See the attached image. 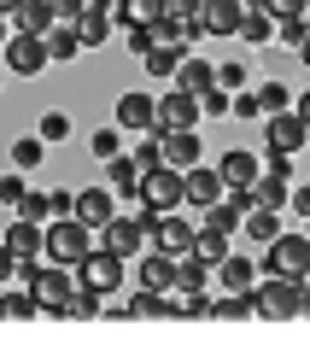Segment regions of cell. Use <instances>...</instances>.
Wrapping results in <instances>:
<instances>
[{
    "mask_svg": "<svg viewBox=\"0 0 310 351\" xmlns=\"http://www.w3.org/2000/svg\"><path fill=\"white\" fill-rule=\"evenodd\" d=\"M298 316H310V281L298 287Z\"/></svg>",
    "mask_w": 310,
    "mask_h": 351,
    "instance_id": "obj_49",
    "label": "cell"
},
{
    "mask_svg": "<svg viewBox=\"0 0 310 351\" xmlns=\"http://www.w3.org/2000/svg\"><path fill=\"white\" fill-rule=\"evenodd\" d=\"M223 193H228V188H223V176H217L211 164H193V170L182 176V205H199V211H211Z\"/></svg>",
    "mask_w": 310,
    "mask_h": 351,
    "instance_id": "obj_10",
    "label": "cell"
},
{
    "mask_svg": "<svg viewBox=\"0 0 310 351\" xmlns=\"http://www.w3.org/2000/svg\"><path fill=\"white\" fill-rule=\"evenodd\" d=\"M158 106V135H182V129H193L199 123V100H187V94H164V100H152Z\"/></svg>",
    "mask_w": 310,
    "mask_h": 351,
    "instance_id": "obj_15",
    "label": "cell"
},
{
    "mask_svg": "<svg viewBox=\"0 0 310 351\" xmlns=\"http://www.w3.org/2000/svg\"><path fill=\"white\" fill-rule=\"evenodd\" d=\"M12 217H24V223H36V228H47V223H53V217H47V193H36V188H29V193H24V205H18Z\"/></svg>",
    "mask_w": 310,
    "mask_h": 351,
    "instance_id": "obj_37",
    "label": "cell"
},
{
    "mask_svg": "<svg viewBox=\"0 0 310 351\" xmlns=\"http://www.w3.org/2000/svg\"><path fill=\"white\" fill-rule=\"evenodd\" d=\"M76 276H82V287H88V293H99V299H106V293L123 287V258H112V252H99V246H94V258H88Z\"/></svg>",
    "mask_w": 310,
    "mask_h": 351,
    "instance_id": "obj_9",
    "label": "cell"
},
{
    "mask_svg": "<svg viewBox=\"0 0 310 351\" xmlns=\"http://www.w3.org/2000/svg\"><path fill=\"white\" fill-rule=\"evenodd\" d=\"M193 258L205 263V269H217L223 258H235V252H228V234H217V228H193Z\"/></svg>",
    "mask_w": 310,
    "mask_h": 351,
    "instance_id": "obj_25",
    "label": "cell"
},
{
    "mask_svg": "<svg viewBox=\"0 0 310 351\" xmlns=\"http://www.w3.org/2000/svg\"><path fill=\"white\" fill-rule=\"evenodd\" d=\"M211 316L217 322H246V316H258V311H252V293H228V299L211 304Z\"/></svg>",
    "mask_w": 310,
    "mask_h": 351,
    "instance_id": "obj_30",
    "label": "cell"
},
{
    "mask_svg": "<svg viewBox=\"0 0 310 351\" xmlns=\"http://www.w3.org/2000/svg\"><path fill=\"white\" fill-rule=\"evenodd\" d=\"M152 252H170V258H193V223L187 217H158V228H152Z\"/></svg>",
    "mask_w": 310,
    "mask_h": 351,
    "instance_id": "obj_13",
    "label": "cell"
},
{
    "mask_svg": "<svg viewBox=\"0 0 310 351\" xmlns=\"http://www.w3.org/2000/svg\"><path fill=\"white\" fill-rule=\"evenodd\" d=\"M199 152H205V147H199V135H193V129H182V135H164V164H170V170H193V164H199Z\"/></svg>",
    "mask_w": 310,
    "mask_h": 351,
    "instance_id": "obj_23",
    "label": "cell"
},
{
    "mask_svg": "<svg viewBox=\"0 0 310 351\" xmlns=\"http://www.w3.org/2000/svg\"><path fill=\"white\" fill-rule=\"evenodd\" d=\"M217 176H223V188H252V182L263 176V164H258V152L228 147V152H223V164H217Z\"/></svg>",
    "mask_w": 310,
    "mask_h": 351,
    "instance_id": "obj_18",
    "label": "cell"
},
{
    "mask_svg": "<svg viewBox=\"0 0 310 351\" xmlns=\"http://www.w3.org/2000/svg\"><path fill=\"white\" fill-rule=\"evenodd\" d=\"M0 53H6V71H18V76H41L47 71V41L41 36H18L12 29V41H6Z\"/></svg>",
    "mask_w": 310,
    "mask_h": 351,
    "instance_id": "obj_8",
    "label": "cell"
},
{
    "mask_svg": "<svg viewBox=\"0 0 310 351\" xmlns=\"http://www.w3.org/2000/svg\"><path fill=\"white\" fill-rule=\"evenodd\" d=\"M76 53H82V41H76V29H53V36H47V59H76Z\"/></svg>",
    "mask_w": 310,
    "mask_h": 351,
    "instance_id": "obj_38",
    "label": "cell"
},
{
    "mask_svg": "<svg viewBox=\"0 0 310 351\" xmlns=\"http://www.w3.org/2000/svg\"><path fill=\"white\" fill-rule=\"evenodd\" d=\"M6 18H12V6H0V47L12 41V29H6Z\"/></svg>",
    "mask_w": 310,
    "mask_h": 351,
    "instance_id": "obj_48",
    "label": "cell"
},
{
    "mask_svg": "<svg viewBox=\"0 0 310 351\" xmlns=\"http://www.w3.org/2000/svg\"><path fill=\"white\" fill-rule=\"evenodd\" d=\"M228 112H235V117H263V112H258V100H252V94H235V106H228Z\"/></svg>",
    "mask_w": 310,
    "mask_h": 351,
    "instance_id": "obj_44",
    "label": "cell"
},
{
    "mask_svg": "<svg viewBox=\"0 0 310 351\" xmlns=\"http://www.w3.org/2000/svg\"><path fill=\"white\" fill-rule=\"evenodd\" d=\"M176 263H182V258H170V252H152V258H141V293H164V287H176Z\"/></svg>",
    "mask_w": 310,
    "mask_h": 351,
    "instance_id": "obj_22",
    "label": "cell"
},
{
    "mask_svg": "<svg viewBox=\"0 0 310 351\" xmlns=\"http://www.w3.org/2000/svg\"><path fill=\"white\" fill-rule=\"evenodd\" d=\"M24 193H29V188H24V176H18V170L0 176V205H6V211H18V205H24Z\"/></svg>",
    "mask_w": 310,
    "mask_h": 351,
    "instance_id": "obj_40",
    "label": "cell"
},
{
    "mask_svg": "<svg viewBox=\"0 0 310 351\" xmlns=\"http://www.w3.org/2000/svg\"><path fill=\"white\" fill-rule=\"evenodd\" d=\"M228 106H235V100H228L223 88H211V94H199V117H228Z\"/></svg>",
    "mask_w": 310,
    "mask_h": 351,
    "instance_id": "obj_41",
    "label": "cell"
},
{
    "mask_svg": "<svg viewBox=\"0 0 310 351\" xmlns=\"http://www.w3.org/2000/svg\"><path fill=\"white\" fill-rule=\"evenodd\" d=\"M298 53H305V64H310V41H305V47H298Z\"/></svg>",
    "mask_w": 310,
    "mask_h": 351,
    "instance_id": "obj_50",
    "label": "cell"
},
{
    "mask_svg": "<svg viewBox=\"0 0 310 351\" xmlns=\"http://www.w3.org/2000/svg\"><path fill=\"white\" fill-rule=\"evenodd\" d=\"M240 18H246V0H205L199 6V29L205 36H240Z\"/></svg>",
    "mask_w": 310,
    "mask_h": 351,
    "instance_id": "obj_14",
    "label": "cell"
},
{
    "mask_svg": "<svg viewBox=\"0 0 310 351\" xmlns=\"http://www.w3.org/2000/svg\"><path fill=\"white\" fill-rule=\"evenodd\" d=\"M71 217L88 228V234H94V228H106V223L117 217V199H112V188H82V193H76V211H71Z\"/></svg>",
    "mask_w": 310,
    "mask_h": 351,
    "instance_id": "obj_12",
    "label": "cell"
},
{
    "mask_svg": "<svg viewBox=\"0 0 310 351\" xmlns=\"http://www.w3.org/2000/svg\"><path fill=\"white\" fill-rule=\"evenodd\" d=\"M182 59H187L182 47H152V53H147V59H141V64H147L152 76H176V71H182Z\"/></svg>",
    "mask_w": 310,
    "mask_h": 351,
    "instance_id": "obj_33",
    "label": "cell"
},
{
    "mask_svg": "<svg viewBox=\"0 0 310 351\" xmlns=\"http://www.w3.org/2000/svg\"><path fill=\"white\" fill-rule=\"evenodd\" d=\"M287 193H293V164H287V170H263L258 182H252V199H258V211H281Z\"/></svg>",
    "mask_w": 310,
    "mask_h": 351,
    "instance_id": "obj_19",
    "label": "cell"
},
{
    "mask_svg": "<svg viewBox=\"0 0 310 351\" xmlns=\"http://www.w3.org/2000/svg\"><path fill=\"white\" fill-rule=\"evenodd\" d=\"M252 100H258V112H263V117H281V112H293V94H287V82H263L258 94H252Z\"/></svg>",
    "mask_w": 310,
    "mask_h": 351,
    "instance_id": "obj_28",
    "label": "cell"
},
{
    "mask_svg": "<svg viewBox=\"0 0 310 351\" xmlns=\"http://www.w3.org/2000/svg\"><path fill=\"white\" fill-rule=\"evenodd\" d=\"M71 211H76V193L53 188V193H47V217H53V223H64V217H71Z\"/></svg>",
    "mask_w": 310,
    "mask_h": 351,
    "instance_id": "obj_42",
    "label": "cell"
},
{
    "mask_svg": "<svg viewBox=\"0 0 310 351\" xmlns=\"http://www.w3.org/2000/svg\"><path fill=\"white\" fill-rule=\"evenodd\" d=\"M141 205H152L158 217H170V211H182V170H147L141 176Z\"/></svg>",
    "mask_w": 310,
    "mask_h": 351,
    "instance_id": "obj_5",
    "label": "cell"
},
{
    "mask_svg": "<svg viewBox=\"0 0 310 351\" xmlns=\"http://www.w3.org/2000/svg\"><path fill=\"white\" fill-rule=\"evenodd\" d=\"M263 281H293V287H305L310 281V240L305 234H275L263 246Z\"/></svg>",
    "mask_w": 310,
    "mask_h": 351,
    "instance_id": "obj_1",
    "label": "cell"
},
{
    "mask_svg": "<svg viewBox=\"0 0 310 351\" xmlns=\"http://www.w3.org/2000/svg\"><path fill=\"white\" fill-rule=\"evenodd\" d=\"M117 129H129V135H158V106L147 94H123L117 100Z\"/></svg>",
    "mask_w": 310,
    "mask_h": 351,
    "instance_id": "obj_17",
    "label": "cell"
},
{
    "mask_svg": "<svg viewBox=\"0 0 310 351\" xmlns=\"http://www.w3.org/2000/svg\"><path fill=\"white\" fill-rule=\"evenodd\" d=\"M106 188H112V199H141V164L129 152H117L106 164Z\"/></svg>",
    "mask_w": 310,
    "mask_h": 351,
    "instance_id": "obj_21",
    "label": "cell"
},
{
    "mask_svg": "<svg viewBox=\"0 0 310 351\" xmlns=\"http://www.w3.org/2000/svg\"><path fill=\"white\" fill-rule=\"evenodd\" d=\"M12 24H18V36H41V41H47L53 29H59L53 0H24V6H12Z\"/></svg>",
    "mask_w": 310,
    "mask_h": 351,
    "instance_id": "obj_20",
    "label": "cell"
},
{
    "mask_svg": "<svg viewBox=\"0 0 310 351\" xmlns=\"http://www.w3.org/2000/svg\"><path fill=\"white\" fill-rule=\"evenodd\" d=\"M0 316H12V322H29V316H41V304L29 299V293H0Z\"/></svg>",
    "mask_w": 310,
    "mask_h": 351,
    "instance_id": "obj_34",
    "label": "cell"
},
{
    "mask_svg": "<svg viewBox=\"0 0 310 351\" xmlns=\"http://www.w3.org/2000/svg\"><path fill=\"white\" fill-rule=\"evenodd\" d=\"M147 240H152V228L141 223L135 211H117L112 223L99 228V252H112V258H135V252L147 246Z\"/></svg>",
    "mask_w": 310,
    "mask_h": 351,
    "instance_id": "obj_4",
    "label": "cell"
},
{
    "mask_svg": "<svg viewBox=\"0 0 310 351\" xmlns=\"http://www.w3.org/2000/svg\"><path fill=\"white\" fill-rule=\"evenodd\" d=\"M287 205H293V211L310 223V188H293V193H287Z\"/></svg>",
    "mask_w": 310,
    "mask_h": 351,
    "instance_id": "obj_45",
    "label": "cell"
},
{
    "mask_svg": "<svg viewBox=\"0 0 310 351\" xmlns=\"http://www.w3.org/2000/svg\"><path fill=\"white\" fill-rule=\"evenodd\" d=\"M305 24H310V6H305Z\"/></svg>",
    "mask_w": 310,
    "mask_h": 351,
    "instance_id": "obj_51",
    "label": "cell"
},
{
    "mask_svg": "<svg viewBox=\"0 0 310 351\" xmlns=\"http://www.w3.org/2000/svg\"><path fill=\"white\" fill-rule=\"evenodd\" d=\"M47 263H59V269H82L88 258H94V234H88L76 217H64V223H47V252H41Z\"/></svg>",
    "mask_w": 310,
    "mask_h": 351,
    "instance_id": "obj_2",
    "label": "cell"
},
{
    "mask_svg": "<svg viewBox=\"0 0 310 351\" xmlns=\"http://www.w3.org/2000/svg\"><path fill=\"white\" fill-rule=\"evenodd\" d=\"M293 117H298V123L310 129V88H305V94H298V100H293Z\"/></svg>",
    "mask_w": 310,
    "mask_h": 351,
    "instance_id": "obj_46",
    "label": "cell"
},
{
    "mask_svg": "<svg viewBox=\"0 0 310 351\" xmlns=\"http://www.w3.org/2000/svg\"><path fill=\"white\" fill-rule=\"evenodd\" d=\"M240 228H246L258 246H270V240L281 234V211H246V223H240Z\"/></svg>",
    "mask_w": 310,
    "mask_h": 351,
    "instance_id": "obj_29",
    "label": "cell"
},
{
    "mask_svg": "<svg viewBox=\"0 0 310 351\" xmlns=\"http://www.w3.org/2000/svg\"><path fill=\"white\" fill-rule=\"evenodd\" d=\"M12 276H18V258H12L6 246H0V281H12Z\"/></svg>",
    "mask_w": 310,
    "mask_h": 351,
    "instance_id": "obj_47",
    "label": "cell"
},
{
    "mask_svg": "<svg viewBox=\"0 0 310 351\" xmlns=\"http://www.w3.org/2000/svg\"><path fill=\"white\" fill-rule=\"evenodd\" d=\"M0 246L12 252L18 263H41V252H47V228H36V223H24V217H12V223H6V234H0Z\"/></svg>",
    "mask_w": 310,
    "mask_h": 351,
    "instance_id": "obj_7",
    "label": "cell"
},
{
    "mask_svg": "<svg viewBox=\"0 0 310 351\" xmlns=\"http://www.w3.org/2000/svg\"><path fill=\"white\" fill-rule=\"evenodd\" d=\"M36 164H47V147H41L36 135H24V141H12V170L24 176V170H36Z\"/></svg>",
    "mask_w": 310,
    "mask_h": 351,
    "instance_id": "obj_32",
    "label": "cell"
},
{
    "mask_svg": "<svg viewBox=\"0 0 310 351\" xmlns=\"http://www.w3.org/2000/svg\"><path fill=\"white\" fill-rule=\"evenodd\" d=\"M305 240H310V223H305Z\"/></svg>",
    "mask_w": 310,
    "mask_h": 351,
    "instance_id": "obj_52",
    "label": "cell"
},
{
    "mask_svg": "<svg viewBox=\"0 0 310 351\" xmlns=\"http://www.w3.org/2000/svg\"><path fill=\"white\" fill-rule=\"evenodd\" d=\"M117 135H123V129H94V141H88V147H94V158H106V164H112L117 158V147H123V141H117Z\"/></svg>",
    "mask_w": 310,
    "mask_h": 351,
    "instance_id": "obj_39",
    "label": "cell"
},
{
    "mask_svg": "<svg viewBox=\"0 0 310 351\" xmlns=\"http://www.w3.org/2000/svg\"><path fill=\"white\" fill-rule=\"evenodd\" d=\"M129 158L141 164V176H147V170H164V135H147L135 152H129Z\"/></svg>",
    "mask_w": 310,
    "mask_h": 351,
    "instance_id": "obj_35",
    "label": "cell"
},
{
    "mask_svg": "<svg viewBox=\"0 0 310 351\" xmlns=\"http://www.w3.org/2000/svg\"><path fill=\"white\" fill-rule=\"evenodd\" d=\"M152 47H158V36H152V29H129V53H135V59H147Z\"/></svg>",
    "mask_w": 310,
    "mask_h": 351,
    "instance_id": "obj_43",
    "label": "cell"
},
{
    "mask_svg": "<svg viewBox=\"0 0 310 351\" xmlns=\"http://www.w3.org/2000/svg\"><path fill=\"white\" fill-rule=\"evenodd\" d=\"M18 269H29V299H36L47 316L76 293L71 287V269H59V263H18Z\"/></svg>",
    "mask_w": 310,
    "mask_h": 351,
    "instance_id": "obj_3",
    "label": "cell"
},
{
    "mask_svg": "<svg viewBox=\"0 0 310 351\" xmlns=\"http://www.w3.org/2000/svg\"><path fill=\"white\" fill-rule=\"evenodd\" d=\"M240 41H252V47H270L275 41V24L263 6H246V18H240Z\"/></svg>",
    "mask_w": 310,
    "mask_h": 351,
    "instance_id": "obj_27",
    "label": "cell"
},
{
    "mask_svg": "<svg viewBox=\"0 0 310 351\" xmlns=\"http://www.w3.org/2000/svg\"><path fill=\"white\" fill-rule=\"evenodd\" d=\"M205 276H211V269H205L199 258H182V263H176V287H182V293H199V287H205Z\"/></svg>",
    "mask_w": 310,
    "mask_h": 351,
    "instance_id": "obj_36",
    "label": "cell"
},
{
    "mask_svg": "<svg viewBox=\"0 0 310 351\" xmlns=\"http://www.w3.org/2000/svg\"><path fill=\"white\" fill-rule=\"evenodd\" d=\"M217 276H223L228 293H252V287H258V269H252V258H223V263H217Z\"/></svg>",
    "mask_w": 310,
    "mask_h": 351,
    "instance_id": "obj_26",
    "label": "cell"
},
{
    "mask_svg": "<svg viewBox=\"0 0 310 351\" xmlns=\"http://www.w3.org/2000/svg\"><path fill=\"white\" fill-rule=\"evenodd\" d=\"M36 141H41V147H59V141H71V117H64V112H41Z\"/></svg>",
    "mask_w": 310,
    "mask_h": 351,
    "instance_id": "obj_31",
    "label": "cell"
},
{
    "mask_svg": "<svg viewBox=\"0 0 310 351\" xmlns=\"http://www.w3.org/2000/svg\"><path fill=\"white\" fill-rule=\"evenodd\" d=\"M252 311L287 322V316H298V287L293 281H258V287H252Z\"/></svg>",
    "mask_w": 310,
    "mask_h": 351,
    "instance_id": "obj_6",
    "label": "cell"
},
{
    "mask_svg": "<svg viewBox=\"0 0 310 351\" xmlns=\"http://www.w3.org/2000/svg\"><path fill=\"white\" fill-rule=\"evenodd\" d=\"M170 82H176V94L199 100V94H211V88H217V64H211V59H199V53H187V59H182V71H176Z\"/></svg>",
    "mask_w": 310,
    "mask_h": 351,
    "instance_id": "obj_16",
    "label": "cell"
},
{
    "mask_svg": "<svg viewBox=\"0 0 310 351\" xmlns=\"http://www.w3.org/2000/svg\"><path fill=\"white\" fill-rule=\"evenodd\" d=\"M106 36H112V12H106V6H82V12H76V41H82V47H99Z\"/></svg>",
    "mask_w": 310,
    "mask_h": 351,
    "instance_id": "obj_24",
    "label": "cell"
},
{
    "mask_svg": "<svg viewBox=\"0 0 310 351\" xmlns=\"http://www.w3.org/2000/svg\"><path fill=\"white\" fill-rule=\"evenodd\" d=\"M305 141H310V129L298 123L293 112H281V117H263V147H270V152H281V158H293V152L305 147Z\"/></svg>",
    "mask_w": 310,
    "mask_h": 351,
    "instance_id": "obj_11",
    "label": "cell"
}]
</instances>
